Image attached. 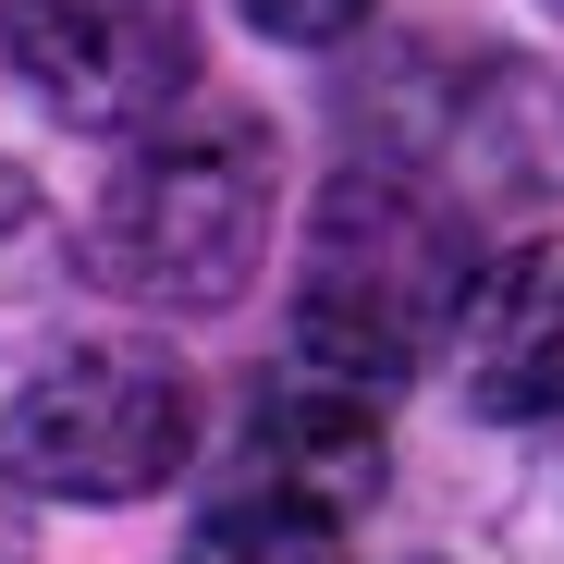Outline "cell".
I'll use <instances>...</instances> for the list:
<instances>
[{"label":"cell","instance_id":"cell-8","mask_svg":"<svg viewBox=\"0 0 564 564\" xmlns=\"http://www.w3.org/2000/svg\"><path fill=\"white\" fill-rule=\"evenodd\" d=\"M62 270H86V258H62V221H50V197H37V172L0 160V344L50 319Z\"/></svg>","mask_w":564,"mask_h":564},{"label":"cell","instance_id":"cell-10","mask_svg":"<svg viewBox=\"0 0 564 564\" xmlns=\"http://www.w3.org/2000/svg\"><path fill=\"white\" fill-rule=\"evenodd\" d=\"M0 564H37V491L0 466Z\"/></svg>","mask_w":564,"mask_h":564},{"label":"cell","instance_id":"cell-12","mask_svg":"<svg viewBox=\"0 0 564 564\" xmlns=\"http://www.w3.org/2000/svg\"><path fill=\"white\" fill-rule=\"evenodd\" d=\"M540 13H552V25H564V0H540Z\"/></svg>","mask_w":564,"mask_h":564},{"label":"cell","instance_id":"cell-2","mask_svg":"<svg viewBox=\"0 0 564 564\" xmlns=\"http://www.w3.org/2000/svg\"><path fill=\"white\" fill-rule=\"evenodd\" d=\"M270 209H282L270 123L234 99H184L148 135H123L74 258L99 295H123L148 319H221V307H246V282L270 258Z\"/></svg>","mask_w":564,"mask_h":564},{"label":"cell","instance_id":"cell-3","mask_svg":"<svg viewBox=\"0 0 564 564\" xmlns=\"http://www.w3.org/2000/svg\"><path fill=\"white\" fill-rule=\"evenodd\" d=\"M0 466L37 503H148L197 466V381L184 356L111 332V344H62L50 368H25L13 405H0Z\"/></svg>","mask_w":564,"mask_h":564},{"label":"cell","instance_id":"cell-7","mask_svg":"<svg viewBox=\"0 0 564 564\" xmlns=\"http://www.w3.org/2000/svg\"><path fill=\"white\" fill-rule=\"evenodd\" d=\"M172 564H356V516L319 503V491H282V479H234L197 503Z\"/></svg>","mask_w":564,"mask_h":564},{"label":"cell","instance_id":"cell-6","mask_svg":"<svg viewBox=\"0 0 564 564\" xmlns=\"http://www.w3.org/2000/svg\"><path fill=\"white\" fill-rule=\"evenodd\" d=\"M234 479H282V491H319L344 516L381 503L393 479V442H381V393L368 381H332V368H295V381H270L234 430Z\"/></svg>","mask_w":564,"mask_h":564},{"label":"cell","instance_id":"cell-9","mask_svg":"<svg viewBox=\"0 0 564 564\" xmlns=\"http://www.w3.org/2000/svg\"><path fill=\"white\" fill-rule=\"evenodd\" d=\"M234 13L270 37V50H332V37H356L381 0H234Z\"/></svg>","mask_w":564,"mask_h":564},{"label":"cell","instance_id":"cell-4","mask_svg":"<svg viewBox=\"0 0 564 564\" xmlns=\"http://www.w3.org/2000/svg\"><path fill=\"white\" fill-rule=\"evenodd\" d=\"M0 62L74 135H148L197 99V0H0Z\"/></svg>","mask_w":564,"mask_h":564},{"label":"cell","instance_id":"cell-1","mask_svg":"<svg viewBox=\"0 0 564 564\" xmlns=\"http://www.w3.org/2000/svg\"><path fill=\"white\" fill-rule=\"evenodd\" d=\"M479 295V234L405 160H344L295 221V368L393 393L454 356Z\"/></svg>","mask_w":564,"mask_h":564},{"label":"cell","instance_id":"cell-5","mask_svg":"<svg viewBox=\"0 0 564 564\" xmlns=\"http://www.w3.org/2000/svg\"><path fill=\"white\" fill-rule=\"evenodd\" d=\"M454 393L491 430H564V234L479 270L454 332Z\"/></svg>","mask_w":564,"mask_h":564},{"label":"cell","instance_id":"cell-11","mask_svg":"<svg viewBox=\"0 0 564 564\" xmlns=\"http://www.w3.org/2000/svg\"><path fill=\"white\" fill-rule=\"evenodd\" d=\"M528 552H552V564H564V528H540V540H528Z\"/></svg>","mask_w":564,"mask_h":564}]
</instances>
